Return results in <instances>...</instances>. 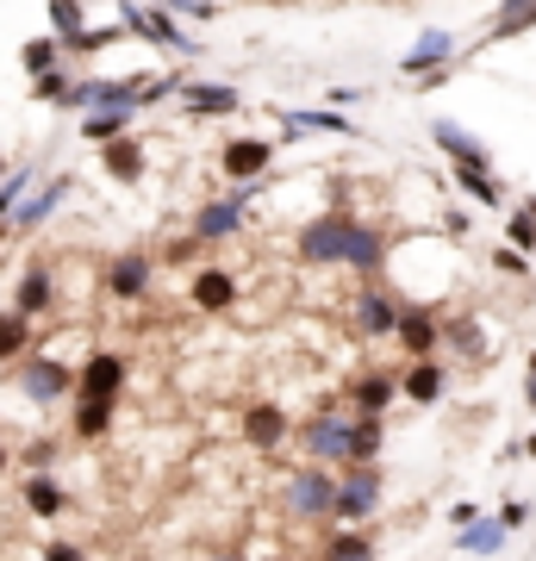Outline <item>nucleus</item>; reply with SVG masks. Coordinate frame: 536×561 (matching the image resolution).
Listing matches in <instances>:
<instances>
[{
	"mask_svg": "<svg viewBox=\"0 0 536 561\" xmlns=\"http://www.w3.org/2000/svg\"><path fill=\"white\" fill-rule=\"evenodd\" d=\"M331 500H338V468H324V461H299L275 486V505L287 524H331Z\"/></svg>",
	"mask_w": 536,
	"mask_h": 561,
	"instance_id": "7ed1b4c3",
	"label": "nucleus"
},
{
	"mask_svg": "<svg viewBox=\"0 0 536 561\" xmlns=\"http://www.w3.org/2000/svg\"><path fill=\"white\" fill-rule=\"evenodd\" d=\"M318 561H380V549L362 524H331L324 542H318Z\"/></svg>",
	"mask_w": 536,
	"mask_h": 561,
	"instance_id": "393cba45",
	"label": "nucleus"
},
{
	"mask_svg": "<svg viewBox=\"0 0 536 561\" xmlns=\"http://www.w3.org/2000/svg\"><path fill=\"white\" fill-rule=\"evenodd\" d=\"M324 101L338 106V113H350V106L368 101V88H356V81H338V88H324Z\"/></svg>",
	"mask_w": 536,
	"mask_h": 561,
	"instance_id": "a18cd8bd",
	"label": "nucleus"
},
{
	"mask_svg": "<svg viewBox=\"0 0 536 561\" xmlns=\"http://www.w3.org/2000/svg\"><path fill=\"white\" fill-rule=\"evenodd\" d=\"M175 20H219V0H162Z\"/></svg>",
	"mask_w": 536,
	"mask_h": 561,
	"instance_id": "37998d69",
	"label": "nucleus"
},
{
	"mask_svg": "<svg viewBox=\"0 0 536 561\" xmlns=\"http://www.w3.org/2000/svg\"><path fill=\"white\" fill-rule=\"evenodd\" d=\"M181 113L187 119H231V113H243V88L238 81H181Z\"/></svg>",
	"mask_w": 536,
	"mask_h": 561,
	"instance_id": "f3484780",
	"label": "nucleus"
},
{
	"mask_svg": "<svg viewBox=\"0 0 536 561\" xmlns=\"http://www.w3.org/2000/svg\"><path fill=\"white\" fill-rule=\"evenodd\" d=\"M394 343L406 350V362L437 356V350H443V306L406 300V312H399V324H394Z\"/></svg>",
	"mask_w": 536,
	"mask_h": 561,
	"instance_id": "ddd939ff",
	"label": "nucleus"
},
{
	"mask_svg": "<svg viewBox=\"0 0 536 561\" xmlns=\"http://www.w3.org/2000/svg\"><path fill=\"white\" fill-rule=\"evenodd\" d=\"M380 449H387V419H362L350 424V461H380Z\"/></svg>",
	"mask_w": 536,
	"mask_h": 561,
	"instance_id": "e433bc0d",
	"label": "nucleus"
},
{
	"mask_svg": "<svg viewBox=\"0 0 536 561\" xmlns=\"http://www.w3.org/2000/svg\"><path fill=\"white\" fill-rule=\"evenodd\" d=\"M350 424H356V412H350V405L318 400L312 412L294 424L299 461H324V468H343V461H350Z\"/></svg>",
	"mask_w": 536,
	"mask_h": 561,
	"instance_id": "f03ea898",
	"label": "nucleus"
},
{
	"mask_svg": "<svg viewBox=\"0 0 536 561\" xmlns=\"http://www.w3.org/2000/svg\"><path fill=\"white\" fill-rule=\"evenodd\" d=\"M262 561H299V556H262Z\"/></svg>",
	"mask_w": 536,
	"mask_h": 561,
	"instance_id": "4d7b16f0",
	"label": "nucleus"
},
{
	"mask_svg": "<svg viewBox=\"0 0 536 561\" xmlns=\"http://www.w3.org/2000/svg\"><path fill=\"white\" fill-rule=\"evenodd\" d=\"M206 561H250V556H243V549H213Z\"/></svg>",
	"mask_w": 536,
	"mask_h": 561,
	"instance_id": "8fccbe9b",
	"label": "nucleus"
},
{
	"mask_svg": "<svg viewBox=\"0 0 536 561\" xmlns=\"http://www.w3.org/2000/svg\"><path fill=\"white\" fill-rule=\"evenodd\" d=\"M132 125H138L132 106H100V113H81V138L100 150V144H113V138H132Z\"/></svg>",
	"mask_w": 536,
	"mask_h": 561,
	"instance_id": "7c9ffc66",
	"label": "nucleus"
},
{
	"mask_svg": "<svg viewBox=\"0 0 536 561\" xmlns=\"http://www.w3.org/2000/svg\"><path fill=\"white\" fill-rule=\"evenodd\" d=\"M132 387V362L119 350H88L76 368V393H100V400H125Z\"/></svg>",
	"mask_w": 536,
	"mask_h": 561,
	"instance_id": "dca6fc26",
	"label": "nucleus"
},
{
	"mask_svg": "<svg viewBox=\"0 0 536 561\" xmlns=\"http://www.w3.org/2000/svg\"><path fill=\"white\" fill-rule=\"evenodd\" d=\"M238 300H243V280L231 275V268H219V262H206V268L187 275V306L206 312V319H225Z\"/></svg>",
	"mask_w": 536,
	"mask_h": 561,
	"instance_id": "4468645a",
	"label": "nucleus"
},
{
	"mask_svg": "<svg viewBox=\"0 0 536 561\" xmlns=\"http://www.w3.org/2000/svg\"><path fill=\"white\" fill-rule=\"evenodd\" d=\"M443 350H456V356H487V331H480L475 312H456V319H443Z\"/></svg>",
	"mask_w": 536,
	"mask_h": 561,
	"instance_id": "473e14b6",
	"label": "nucleus"
},
{
	"mask_svg": "<svg viewBox=\"0 0 536 561\" xmlns=\"http://www.w3.org/2000/svg\"><path fill=\"white\" fill-rule=\"evenodd\" d=\"M69 88H76V76H69V69H50V76H32V101L38 106H69Z\"/></svg>",
	"mask_w": 536,
	"mask_h": 561,
	"instance_id": "58836bf2",
	"label": "nucleus"
},
{
	"mask_svg": "<svg viewBox=\"0 0 536 561\" xmlns=\"http://www.w3.org/2000/svg\"><path fill=\"white\" fill-rule=\"evenodd\" d=\"M62 456V437H32L25 449H13V461H25V474H50Z\"/></svg>",
	"mask_w": 536,
	"mask_h": 561,
	"instance_id": "4c0bfd02",
	"label": "nucleus"
},
{
	"mask_svg": "<svg viewBox=\"0 0 536 561\" xmlns=\"http://www.w3.org/2000/svg\"><path fill=\"white\" fill-rule=\"evenodd\" d=\"M505 243L524 250V256H536V194H524V201L505 213Z\"/></svg>",
	"mask_w": 536,
	"mask_h": 561,
	"instance_id": "c9c22d12",
	"label": "nucleus"
},
{
	"mask_svg": "<svg viewBox=\"0 0 536 561\" xmlns=\"http://www.w3.org/2000/svg\"><path fill=\"white\" fill-rule=\"evenodd\" d=\"M362 213L350 201H331L318 219H306L294 231V256L306 262V268H343V256H350V238H356Z\"/></svg>",
	"mask_w": 536,
	"mask_h": 561,
	"instance_id": "f257e3e1",
	"label": "nucleus"
},
{
	"mask_svg": "<svg viewBox=\"0 0 536 561\" xmlns=\"http://www.w3.org/2000/svg\"><path fill=\"white\" fill-rule=\"evenodd\" d=\"M157 250H119V256L100 268V287H106V300H119V306H138L150 300V287H157Z\"/></svg>",
	"mask_w": 536,
	"mask_h": 561,
	"instance_id": "1a4fd4ad",
	"label": "nucleus"
},
{
	"mask_svg": "<svg viewBox=\"0 0 536 561\" xmlns=\"http://www.w3.org/2000/svg\"><path fill=\"white\" fill-rule=\"evenodd\" d=\"M524 405H536V356L524 362Z\"/></svg>",
	"mask_w": 536,
	"mask_h": 561,
	"instance_id": "09e8293b",
	"label": "nucleus"
},
{
	"mask_svg": "<svg viewBox=\"0 0 536 561\" xmlns=\"http://www.w3.org/2000/svg\"><path fill=\"white\" fill-rule=\"evenodd\" d=\"M505 542H512V530H505V524H499V512H493V518H487V512H480L475 524H461V530H456V549H461V556H475V561L499 556V549H505Z\"/></svg>",
	"mask_w": 536,
	"mask_h": 561,
	"instance_id": "cd10ccee",
	"label": "nucleus"
},
{
	"mask_svg": "<svg viewBox=\"0 0 536 561\" xmlns=\"http://www.w3.org/2000/svg\"><path fill=\"white\" fill-rule=\"evenodd\" d=\"M387 500V468L380 461H343L338 468V500H331V524H368Z\"/></svg>",
	"mask_w": 536,
	"mask_h": 561,
	"instance_id": "39448f33",
	"label": "nucleus"
},
{
	"mask_svg": "<svg viewBox=\"0 0 536 561\" xmlns=\"http://www.w3.org/2000/svg\"><path fill=\"white\" fill-rule=\"evenodd\" d=\"M7 468H13V449H7V437H0V474H7Z\"/></svg>",
	"mask_w": 536,
	"mask_h": 561,
	"instance_id": "603ef678",
	"label": "nucleus"
},
{
	"mask_svg": "<svg viewBox=\"0 0 536 561\" xmlns=\"http://www.w3.org/2000/svg\"><path fill=\"white\" fill-rule=\"evenodd\" d=\"M449 62H461L456 50V32H443V25H431V32H418V44L399 57V76L418 81V76H431V69H449Z\"/></svg>",
	"mask_w": 536,
	"mask_h": 561,
	"instance_id": "6ab92c4d",
	"label": "nucleus"
},
{
	"mask_svg": "<svg viewBox=\"0 0 536 561\" xmlns=\"http://www.w3.org/2000/svg\"><path fill=\"white\" fill-rule=\"evenodd\" d=\"M512 7H524V0H499V13H512Z\"/></svg>",
	"mask_w": 536,
	"mask_h": 561,
	"instance_id": "864d4df0",
	"label": "nucleus"
},
{
	"mask_svg": "<svg viewBox=\"0 0 536 561\" xmlns=\"http://www.w3.org/2000/svg\"><path fill=\"white\" fill-rule=\"evenodd\" d=\"M531 518H536L531 500H505V505H499V524H505V530H524Z\"/></svg>",
	"mask_w": 536,
	"mask_h": 561,
	"instance_id": "49530a36",
	"label": "nucleus"
},
{
	"mask_svg": "<svg viewBox=\"0 0 536 561\" xmlns=\"http://www.w3.org/2000/svg\"><path fill=\"white\" fill-rule=\"evenodd\" d=\"M449 175H456V187L475 206H487V213H505V206H512V201H505V181H499V169H449Z\"/></svg>",
	"mask_w": 536,
	"mask_h": 561,
	"instance_id": "c756f323",
	"label": "nucleus"
},
{
	"mask_svg": "<svg viewBox=\"0 0 536 561\" xmlns=\"http://www.w3.org/2000/svg\"><path fill=\"white\" fill-rule=\"evenodd\" d=\"M38 561H94V556H88L81 542H69V537H50V542L38 549Z\"/></svg>",
	"mask_w": 536,
	"mask_h": 561,
	"instance_id": "c03bdc74",
	"label": "nucleus"
},
{
	"mask_svg": "<svg viewBox=\"0 0 536 561\" xmlns=\"http://www.w3.org/2000/svg\"><path fill=\"white\" fill-rule=\"evenodd\" d=\"M275 125H281L287 144H299V138H362L356 119L338 113V106H275Z\"/></svg>",
	"mask_w": 536,
	"mask_h": 561,
	"instance_id": "9b49d317",
	"label": "nucleus"
},
{
	"mask_svg": "<svg viewBox=\"0 0 536 561\" xmlns=\"http://www.w3.org/2000/svg\"><path fill=\"white\" fill-rule=\"evenodd\" d=\"M76 194V181L69 175H38V187L20 201V213H13V225H7V238H32V231H44V225L62 213V201Z\"/></svg>",
	"mask_w": 536,
	"mask_h": 561,
	"instance_id": "f8f14e48",
	"label": "nucleus"
},
{
	"mask_svg": "<svg viewBox=\"0 0 536 561\" xmlns=\"http://www.w3.org/2000/svg\"><path fill=\"white\" fill-rule=\"evenodd\" d=\"M238 437H243V449L275 456V449H287V443H294V412H287L281 400H250L238 412Z\"/></svg>",
	"mask_w": 536,
	"mask_h": 561,
	"instance_id": "9d476101",
	"label": "nucleus"
},
{
	"mask_svg": "<svg viewBox=\"0 0 536 561\" xmlns=\"http://www.w3.org/2000/svg\"><path fill=\"white\" fill-rule=\"evenodd\" d=\"M262 7H294V0H262Z\"/></svg>",
	"mask_w": 536,
	"mask_h": 561,
	"instance_id": "6e6d98bb",
	"label": "nucleus"
},
{
	"mask_svg": "<svg viewBox=\"0 0 536 561\" xmlns=\"http://www.w3.org/2000/svg\"><path fill=\"white\" fill-rule=\"evenodd\" d=\"M250 213H256V181H243V187L231 181L219 201H199V206H194L187 231H194L199 243H231L243 225H250Z\"/></svg>",
	"mask_w": 536,
	"mask_h": 561,
	"instance_id": "423d86ee",
	"label": "nucleus"
},
{
	"mask_svg": "<svg viewBox=\"0 0 536 561\" xmlns=\"http://www.w3.org/2000/svg\"><path fill=\"white\" fill-rule=\"evenodd\" d=\"M38 175H44V169H32V162H13V175L0 181V231L13 225V213H20V201L38 187Z\"/></svg>",
	"mask_w": 536,
	"mask_h": 561,
	"instance_id": "f704fd0d",
	"label": "nucleus"
},
{
	"mask_svg": "<svg viewBox=\"0 0 536 561\" xmlns=\"http://www.w3.org/2000/svg\"><path fill=\"white\" fill-rule=\"evenodd\" d=\"M275 157H281L275 138H250V131H243V138L219 144V175L243 187V181H262V175H269V169H275Z\"/></svg>",
	"mask_w": 536,
	"mask_h": 561,
	"instance_id": "2eb2a0df",
	"label": "nucleus"
},
{
	"mask_svg": "<svg viewBox=\"0 0 536 561\" xmlns=\"http://www.w3.org/2000/svg\"><path fill=\"white\" fill-rule=\"evenodd\" d=\"M119 25L132 32L138 44H150V50H175V57H206V44L187 32V25L169 13V7H144V0H119Z\"/></svg>",
	"mask_w": 536,
	"mask_h": 561,
	"instance_id": "20e7f679",
	"label": "nucleus"
},
{
	"mask_svg": "<svg viewBox=\"0 0 536 561\" xmlns=\"http://www.w3.org/2000/svg\"><path fill=\"white\" fill-rule=\"evenodd\" d=\"M7 175H13V162H7V157H0V181H7Z\"/></svg>",
	"mask_w": 536,
	"mask_h": 561,
	"instance_id": "5fc2aeb1",
	"label": "nucleus"
},
{
	"mask_svg": "<svg viewBox=\"0 0 536 561\" xmlns=\"http://www.w3.org/2000/svg\"><path fill=\"white\" fill-rule=\"evenodd\" d=\"M44 13H50V32H57V38H76L81 25H88L81 0H44Z\"/></svg>",
	"mask_w": 536,
	"mask_h": 561,
	"instance_id": "ea45409f",
	"label": "nucleus"
},
{
	"mask_svg": "<svg viewBox=\"0 0 536 561\" xmlns=\"http://www.w3.org/2000/svg\"><path fill=\"white\" fill-rule=\"evenodd\" d=\"M32 350H38V324L7 306V312H0V375H7L20 356H32Z\"/></svg>",
	"mask_w": 536,
	"mask_h": 561,
	"instance_id": "c85d7f7f",
	"label": "nucleus"
},
{
	"mask_svg": "<svg viewBox=\"0 0 536 561\" xmlns=\"http://www.w3.org/2000/svg\"><path fill=\"white\" fill-rule=\"evenodd\" d=\"M475 518H480L475 500H456V505H449V524H456V530H461V524H475Z\"/></svg>",
	"mask_w": 536,
	"mask_h": 561,
	"instance_id": "de8ad7c7",
	"label": "nucleus"
},
{
	"mask_svg": "<svg viewBox=\"0 0 536 561\" xmlns=\"http://www.w3.org/2000/svg\"><path fill=\"white\" fill-rule=\"evenodd\" d=\"M100 169H106V181H119V187H138L144 175H150V150H144V138L132 131V138H113L94 150Z\"/></svg>",
	"mask_w": 536,
	"mask_h": 561,
	"instance_id": "4be33fe9",
	"label": "nucleus"
},
{
	"mask_svg": "<svg viewBox=\"0 0 536 561\" xmlns=\"http://www.w3.org/2000/svg\"><path fill=\"white\" fill-rule=\"evenodd\" d=\"M113 419H119V400L76 393V419H69V431H76V443H100L106 431H113Z\"/></svg>",
	"mask_w": 536,
	"mask_h": 561,
	"instance_id": "bb28decb",
	"label": "nucleus"
},
{
	"mask_svg": "<svg viewBox=\"0 0 536 561\" xmlns=\"http://www.w3.org/2000/svg\"><path fill=\"white\" fill-rule=\"evenodd\" d=\"M199 250H206V243H199L194 231H181V238H169V243L157 250V262H169V268H187V262H194Z\"/></svg>",
	"mask_w": 536,
	"mask_h": 561,
	"instance_id": "a19ab883",
	"label": "nucleus"
},
{
	"mask_svg": "<svg viewBox=\"0 0 536 561\" xmlns=\"http://www.w3.org/2000/svg\"><path fill=\"white\" fill-rule=\"evenodd\" d=\"M399 312H406V294H399L394 280H362L356 294H350V324H356V337H368V343L394 337Z\"/></svg>",
	"mask_w": 536,
	"mask_h": 561,
	"instance_id": "6e6552de",
	"label": "nucleus"
},
{
	"mask_svg": "<svg viewBox=\"0 0 536 561\" xmlns=\"http://www.w3.org/2000/svg\"><path fill=\"white\" fill-rule=\"evenodd\" d=\"M517 456H531V461H536V431H531L524 443H517Z\"/></svg>",
	"mask_w": 536,
	"mask_h": 561,
	"instance_id": "3c124183",
	"label": "nucleus"
},
{
	"mask_svg": "<svg viewBox=\"0 0 536 561\" xmlns=\"http://www.w3.org/2000/svg\"><path fill=\"white\" fill-rule=\"evenodd\" d=\"M62 62H69V57H62L57 32H38V38L20 44V69H25V76H50V69H62Z\"/></svg>",
	"mask_w": 536,
	"mask_h": 561,
	"instance_id": "72a5a7b5",
	"label": "nucleus"
},
{
	"mask_svg": "<svg viewBox=\"0 0 536 561\" xmlns=\"http://www.w3.org/2000/svg\"><path fill=\"white\" fill-rule=\"evenodd\" d=\"M493 268H499V275H512V280H531V256H524V250H512V243H505V250H493Z\"/></svg>",
	"mask_w": 536,
	"mask_h": 561,
	"instance_id": "79ce46f5",
	"label": "nucleus"
},
{
	"mask_svg": "<svg viewBox=\"0 0 536 561\" xmlns=\"http://www.w3.org/2000/svg\"><path fill=\"white\" fill-rule=\"evenodd\" d=\"M125 38H132V32H125L119 20H113V25H81L76 38H62V57H76V62H94L100 50H113V44H125Z\"/></svg>",
	"mask_w": 536,
	"mask_h": 561,
	"instance_id": "2f4dec72",
	"label": "nucleus"
},
{
	"mask_svg": "<svg viewBox=\"0 0 536 561\" xmlns=\"http://www.w3.org/2000/svg\"><path fill=\"white\" fill-rule=\"evenodd\" d=\"M431 144L443 150V162H449V169H493V150H487L468 125H456V119L431 125Z\"/></svg>",
	"mask_w": 536,
	"mask_h": 561,
	"instance_id": "412c9836",
	"label": "nucleus"
},
{
	"mask_svg": "<svg viewBox=\"0 0 536 561\" xmlns=\"http://www.w3.org/2000/svg\"><path fill=\"white\" fill-rule=\"evenodd\" d=\"M13 387H20L25 405H62L76 400V368L50 350H32V356L13 362Z\"/></svg>",
	"mask_w": 536,
	"mask_h": 561,
	"instance_id": "0eeeda50",
	"label": "nucleus"
},
{
	"mask_svg": "<svg viewBox=\"0 0 536 561\" xmlns=\"http://www.w3.org/2000/svg\"><path fill=\"white\" fill-rule=\"evenodd\" d=\"M394 400H399V375L394 368H368V375H356V381L343 387V405L362 412V419H387V405Z\"/></svg>",
	"mask_w": 536,
	"mask_h": 561,
	"instance_id": "aec40b11",
	"label": "nucleus"
},
{
	"mask_svg": "<svg viewBox=\"0 0 536 561\" xmlns=\"http://www.w3.org/2000/svg\"><path fill=\"white\" fill-rule=\"evenodd\" d=\"M443 393H449V368H443L437 356H418L399 368V400H412V405H437Z\"/></svg>",
	"mask_w": 536,
	"mask_h": 561,
	"instance_id": "5701e85b",
	"label": "nucleus"
},
{
	"mask_svg": "<svg viewBox=\"0 0 536 561\" xmlns=\"http://www.w3.org/2000/svg\"><path fill=\"white\" fill-rule=\"evenodd\" d=\"M119 94L132 113H150V106H162L169 94H181V76L175 69H157V76H119Z\"/></svg>",
	"mask_w": 536,
	"mask_h": 561,
	"instance_id": "a878e982",
	"label": "nucleus"
},
{
	"mask_svg": "<svg viewBox=\"0 0 536 561\" xmlns=\"http://www.w3.org/2000/svg\"><path fill=\"white\" fill-rule=\"evenodd\" d=\"M20 505H25V518L50 524V518H62V512H69V486H62L57 474H25Z\"/></svg>",
	"mask_w": 536,
	"mask_h": 561,
	"instance_id": "b1692460",
	"label": "nucleus"
},
{
	"mask_svg": "<svg viewBox=\"0 0 536 561\" xmlns=\"http://www.w3.org/2000/svg\"><path fill=\"white\" fill-rule=\"evenodd\" d=\"M57 294H62V287H57V268L32 262V268L13 280V300H7V306H13V312H25L32 324H44L50 312H57Z\"/></svg>",
	"mask_w": 536,
	"mask_h": 561,
	"instance_id": "a211bd4d",
	"label": "nucleus"
}]
</instances>
